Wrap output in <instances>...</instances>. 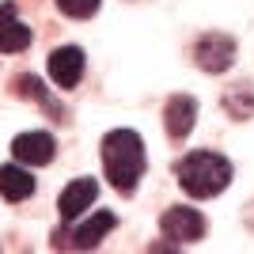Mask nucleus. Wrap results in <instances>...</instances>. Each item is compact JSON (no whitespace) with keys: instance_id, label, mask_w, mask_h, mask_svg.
<instances>
[{"instance_id":"1","label":"nucleus","mask_w":254,"mask_h":254,"mask_svg":"<svg viewBox=\"0 0 254 254\" xmlns=\"http://www.w3.org/2000/svg\"><path fill=\"white\" fill-rule=\"evenodd\" d=\"M103 171L118 193H133L144 175V140L133 129H110L103 137Z\"/></svg>"},{"instance_id":"2","label":"nucleus","mask_w":254,"mask_h":254,"mask_svg":"<svg viewBox=\"0 0 254 254\" xmlns=\"http://www.w3.org/2000/svg\"><path fill=\"white\" fill-rule=\"evenodd\" d=\"M175 179L190 197H216L232 182V163L216 152H190L175 163Z\"/></svg>"},{"instance_id":"3","label":"nucleus","mask_w":254,"mask_h":254,"mask_svg":"<svg viewBox=\"0 0 254 254\" xmlns=\"http://www.w3.org/2000/svg\"><path fill=\"white\" fill-rule=\"evenodd\" d=\"M193 61H197V68H205L212 76L228 72L235 64V42L228 34H201L197 46H193Z\"/></svg>"},{"instance_id":"4","label":"nucleus","mask_w":254,"mask_h":254,"mask_svg":"<svg viewBox=\"0 0 254 254\" xmlns=\"http://www.w3.org/2000/svg\"><path fill=\"white\" fill-rule=\"evenodd\" d=\"M159 228H163V235H167V239H175V247H182V243H197V239L205 235V216H201L197 209L175 205V209L163 212Z\"/></svg>"},{"instance_id":"5","label":"nucleus","mask_w":254,"mask_h":254,"mask_svg":"<svg viewBox=\"0 0 254 254\" xmlns=\"http://www.w3.org/2000/svg\"><path fill=\"white\" fill-rule=\"evenodd\" d=\"M53 152H57V140L50 133H42V129L19 133V137L11 140V156L19 159V163H27V167H46L53 159Z\"/></svg>"},{"instance_id":"6","label":"nucleus","mask_w":254,"mask_h":254,"mask_svg":"<svg viewBox=\"0 0 254 254\" xmlns=\"http://www.w3.org/2000/svg\"><path fill=\"white\" fill-rule=\"evenodd\" d=\"M84 76V50L80 46H61V50L50 53V80L57 87H76Z\"/></svg>"},{"instance_id":"7","label":"nucleus","mask_w":254,"mask_h":254,"mask_svg":"<svg viewBox=\"0 0 254 254\" xmlns=\"http://www.w3.org/2000/svg\"><path fill=\"white\" fill-rule=\"evenodd\" d=\"M163 126L175 140L190 137V129L197 126V99L190 95H171L167 106H163Z\"/></svg>"},{"instance_id":"8","label":"nucleus","mask_w":254,"mask_h":254,"mask_svg":"<svg viewBox=\"0 0 254 254\" xmlns=\"http://www.w3.org/2000/svg\"><path fill=\"white\" fill-rule=\"evenodd\" d=\"M99 197V182L95 179H72L68 186L61 190V201H57V209H61L64 220H76L84 209H91Z\"/></svg>"},{"instance_id":"9","label":"nucleus","mask_w":254,"mask_h":254,"mask_svg":"<svg viewBox=\"0 0 254 254\" xmlns=\"http://www.w3.org/2000/svg\"><path fill=\"white\" fill-rule=\"evenodd\" d=\"M31 27L15 19V4H0V53H23L31 46Z\"/></svg>"},{"instance_id":"10","label":"nucleus","mask_w":254,"mask_h":254,"mask_svg":"<svg viewBox=\"0 0 254 254\" xmlns=\"http://www.w3.org/2000/svg\"><path fill=\"white\" fill-rule=\"evenodd\" d=\"M114 224H118L114 212H106V209H103V212H95L91 220H84V224H80V228L72 232V247H76V251H91V247H99L106 235L114 232Z\"/></svg>"},{"instance_id":"11","label":"nucleus","mask_w":254,"mask_h":254,"mask_svg":"<svg viewBox=\"0 0 254 254\" xmlns=\"http://www.w3.org/2000/svg\"><path fill=\"white\" fill-rule=\"evenodd\" d=\"M31 193H34V179H31V171L15 167V163L0 167V197H8V201H27Z\"/></svg>"},{"instance_id":"12","label":"nucleus","mask_w":254,"mask_h":254,"mask_svg":"<svg viewBox=\"0 0 254 254\" xmlns=\"http://www.w3.org/2000/svg\"><path fill=\"white\" fill-rule=\"evenodd\" d=\"M15 87H19V95L38 99L42 106H50L53 114H61V110H57V103H53V99L46 95V87H42V80H38V76H19V80H15Z\"/></svg>"},{"instance_id":"13","label":"nucleus","mask_w":254,"mask_h":254,"mask_svg":"<svg viewBox=\"0 0 254 254\" xmlns=\"http://www.w3.org/2000/svg\"><path fill=\"white\" fill-rule=\"evenodd\" d=\"M57 11L68 19H91L99 11V0H57Z\"/></svg>"},{"instance_id":"14","label":"nucleus","mask_w":254,"mask_h":254,"mask_svg":"<svg viewBox=\"0 0 254 254\" xmlns=\"http://www.w3.org/2000/svg\"><path fill=\"white\" fill-rule=\"evenodd\" d=\"M224 106H228V110H232L235 118H251V114H254V95L247 91L243 84H239V87L232 91V95L224 99Z\"/></svg>"}]
</instances>
